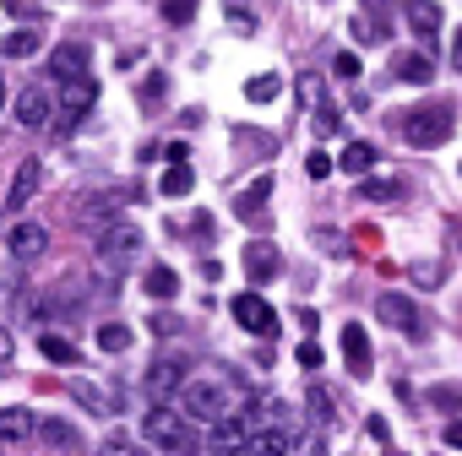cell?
Returning <instances> with one entry per match:
<instances>
[{
	"mask_svg": "<svg viewBox=\"0 0 462 456\" xmlns=\"http://www.w3.org/2000/svg\"><path fill=\"white\" fill-rule=\"evenodd\" d=\"M142 440H147L152 451H190L185 407H174V402H152V413L142 418Z\"/></svg>",
	"mask_w": 462,
	"mask_h": 456,
	"instance_id": "1",
	"label": "cell"
},
{
	"mask_svg": "<svg viewBox=\"0 0 462 456\" xmlns=\"http://www.w3.org/2000/svg\"><path fill=\"white\" fill-rule=\"evenodd\" d=\"M180 407H185V418L212 424V418L228 413V386H223L217 375H190V380L180 386Z\"/></svg>",
	"mask_w": 462,
	"mask_h": 456,
	"instance_id": "2",
	"label": "cell"
},
{
	"mask_svg": "<svg viewBox=\"0 0 462 456\" xmlns=\"http://www.w3.org/2000/svg\"><path fill=\"white\" fill-rule=\"evenodd\" d=\"M136 251H142V228H136V223L115 217V223L98 228V267H104L109 278H115V267H125Z\"/></svg>",
	"mask_w": 462,
	"mask_h": 456,
	"instance_id": "3",
	"label": "cell"
},
{
	"mask_svg": "<svg viewBox=\"0 0 462 456\" xmlns=\"http://www.w3.org/2000/svg\"><path fill=\"white\" fill-rule=\"evenodd\" d=\"M402 136H408V147H419V152L446 147V141H451V109H413V114H402Z\"/></svg>",
	"mask_w": 462,
	"mask_h": 456,
	"instance_id": "4",
	"label": "cell"
},
{
	"mask_svg": "<svg viewBox=\"0 0 462 456\" xmlns=\"http://www.w3.org/2000/svg\"><path fill=\"white\" fill-rule=\"evenodd\" d=\"M375 315H381L386 326H397L402 337H424V310H419L408 294H381V299H375Z\"/></svg>",
	"mask_w": 462,
	"mask_h": 456,
	"instance_id": "5",
	"label": "cell"
},
{
	"mask_svg": "<svg viewBox=\"0 0 462 456\" xmlns=\"http://www.w3.org/2000/svg\"><path fill=\"white\" fill-rule=\"evenodd\" d=\"M190 380V364L180 359V353H163V359H152V369H147V391L158 397V402H169V397H180V386Z\"/></svg>",
	"mask_w": 462,
	"mask_h": 456,
	"instance_id": "6",
	"label": "cell"
},
{
	"mask_svg": "<svg viewBox=\"0 0 462 456\" xmlns=\"http://www.w3.org/2000/svg\"><path fill=\"white\" fill-rule=\"evenodd\" d=\"M235 321H240L251 337H278V310H273L262 294H240V299H235Z\"/></svg>",
	"mask_w": 462,
	"mask_h": 456,
	"instance_id": "7",
	"label": "cell"
},
{
	"mask_svg": "<svg viewBox=\"0 0 462 456\" xmlns=\"http://www.w3.org/2000/svg\"><path fill=\"white\" fill-rule=\"evenodd\" d=\"M71 397H77L88 413H98V418H115V413L125 407V397H120L109 380H93V375H88V380H71Z\"/></svg>",
	"mask_w": 462,
	"mask_h": 456,
	"instance_id": "8",
	"label": "cell"
},
{
	"mask_svg": "<svg viewBox=\"0 0 462 456\" xmlns=\"http://www.w3.org/2000/svg\"><path fill=\"white\" fill-rule=\"evenodd\" d=\"M39 179H44V163H39V158H23L17 174H12V190H6V206H0V212H12V217H17V212L39 196Z\"/></svg>",
	"mask_w": 462,
	"mask_h": 456,
	"instance_id": "9",
	"label": "cell"
},
{
	"mask_svg": "<svg viewBox=\"0 0 462 456\" xmlns=\"http://www.w3.org/2000/svg\"><path fill=\"white\" fill-rule=\"evenodd\" d=\"M251 429H256L251 413H223V418H212V440H207V445H212V451H240V445L251 440Z\"/></svg>",
	"mask_w": 462,
	"mask_h": 456,
	"instance_id": "10",
	"label": "cell"
},
{
	"mask_svg": "<svg viewBox=\"0 0 462 456\" xmlns=\"http://www.w3.org/2000/svg\"><path fill=\"white\" fill-rule=\"evenodd\" d=\"M278 272H283L278 245H273V240H251V245H245V278H251V283H273Z\"/></svg>",
	"mask_w": 462,
	"mask_h": 456,
	"instance_id": "11",
	"label": "cell"
},
{
	"mask_svg": "<svg viewBox=\"0 0 462 456\" xmlns=\"http://www.w3.org/2000/svg\"><path fill=\"white\" fill-rule=\"evenodd\" d=\"M343 364L354 369V380H365L370 369H375V353H370V337H365V326H343Z\"/></svg>",
	"mask_w": 462,
	"mask_h": 456,
	"instance_id": "12",
	"label": "cell"
},
{
	"mask_svg": "<svg viewBox=\"0 0 462 456\" xmlns=\"http://www.w3.org/2000/svg\"><path fill=\"white\" fill-rule=\"evenodd\" d=\"M6 251H12L17 261L44 256V251H50V228H44V223H17V228H12V240H6Z\"/></svg>",
	"mask_w": 462,
	"mask_h": 456,
	"instance_id": "13",
	"label": "cell"
},
{
	"mask_svg": "<svg viewBox=\"0 0 462 456\" xmlns=\"http://www.w3.org/2000/svg\"><path fill=\"white\" fill-rule=\"evenodd\" d=\"M88 66H93V50H88V44H55V50H50V77H55V82L82 77Z\"/></svg>",
	"mask_w": 462,
	"mask_h": 456,
	"instance_id": "14",
	"label": "cell"
},
{
	"mask_svg": "<svg viewBox=\"0 0 462 456\" xmlns=\"http://www.w3.org/2000/svg\"><path fill=\"white\" fill-rule=\"evenodd\" d=\"M33 429H39V418H33L28 407H0V440H6V445L33 440Z\"/></svg>",
	"mask_w": 462,
	"mask_h": 456,
	"instance_id": "15",
	"label": "cell"
},
{
	"mask_svg": "<svg viewBox=\"0 0 462 456\" xmlns=\"http://www.w3.org/2000/svg\"><path fill=\"white\" fill-rule=\"evenodd\" d=\"M408 28L419 33V44H435L440 39V6H435V0H413V6H408Z\"/></svg>",
	"mask_w": 462,
	"mask_h": 456,
	"instance_id": "16",
	"label": "cell"
},
{
	"mask_svg": "<svg viewBox=\"0 0 462 456\" xmlns=\"http://www.w3.org/2000/svg\"><path fill=\"white\" fill-rule=\"evenodd\" d=\"M60 87H66V114H82V109L98 104V82H93L88 71H82V77H66Z\"/></svg>",
	"mask_w": 462,
	"mask_h": 456,
	"instance_id": "17",
	"label": "cell"
},
{
	"mask_svg": "<svg viewBox=\"0 0 462 456\" xmlns=\"http://www.w3.org/2000/svg\"><path fill=\"white\" fill-rule=\"evenodd\" d=\"M50 114H55V98H50L44 87H28V93L17 98V120H23V125H44Z\"/></svg>",
	"mask_w": 462,
	"mask_h": 456,
	"instance_id": "18",
	"label": "cell"
},
{
	"mask_svg": "<svg viewBox=\"0 0 462 456\" xmlns=\"http://www.w3.org/2000/svg\"><path fill=\"white\" fill-rule=\"evenodd\" d=\"M39 50H44V33H39V28H17V33L0 39V55H6V60H28V55H39Z\"/></svg>",
	"mask_w": 462,
	"mask_h": 456,
	"instance_id": "19",
	"label": "cell"
},
{
	"mask_svg": "<svg viewBox=\"0 0 462 456\" xmlns=\"http://www.w3.org/2000/svg\"><path fill=\"white\" fill-rule=\"evenodd\" d=\"M158 190H163L169 201H174V196H190V190H196V174H190V163H185V158H169V169H163Z\"/></svg>",
	"mask_w": 462,
	"mask_h": 456,
	"instance_id": "20",
	"label": "cell"
},
{
	"mask_svg": "<svg viewBox=\"0 0 462 456\" xmlns=\"http://www.w3.org/2000/svg\"><path fill=\"white\" fill-rule=\"evenodd\" d=\"M33 434H39V440H44L50 451H77V445H82V434H77V429H71L66 418H44V424H39Z\"/></svg>",
	"mask_w": 462,
	"mask_h": 456,
	"instance_id": "21",
	"label": "cell"
},
{
	"mask_svg": "<svg viewBox=\"0 0 462 456\" xmlns=\"http://www.w3.org/2000/svg\"><path fill=\"white\" fill-rule=\"evenodd\" d=\"M142 294H147V299H174V294H180V272H174V267H147Z\"/></svg>",
	"mask_w": 462,
	"mask_h": 456,
	"instance_id": "22",
	"label": "cell"
},
{
	"mask_svg": "<svg viewBox=\"0 0 462 456\" xmlns=\"http://www.w3.org/2000/svg\"><path fill=\"white\" fill-rule=\"evenodd\" d=\"M392 71H397L402 82H413V87L435 82V66H430V55H397V60H392Z\"/></svg>",
	"mask_w": 462,
	"mask_h": 456,
	"instance_id": "23",
	"label": "cell"
},
{
	"mask_svg": "<svg viewBox=\"0 0 462 456\" xmlns=\"http://www.w3.org/2000/svg\"><path fill=\"white\" fill-rule=\"evenodd\" d=\"M305 402H310V413H316V424H321V429H332V424H337V402H332V391H327L321 380H310V386H305Z\"/></svg>",
	"mask_w": 462,
	"mask_h": 456,
	"instance_id": "24",
	"label": "cell"
},
{
	"mask_svg": "<svg viewBox=\"0 0 462 456\" xmlns=\"http://www.w3.org/2000/svg\"><path fill=\"white\" fill-rule=\"evenodd\" d=\"M337 163H343V169H348V174H354V179H365V174H370V169H375V147H370V141H348V147H343V158H337Z\"/></svg>",
	"mask_w": 462,
	"mask_h": 456,
	"instance_id": "25",
	"label": "cell"
},
{
	"mask_svg": "<svg viewBox=\"0 0 462 456\" xmlns=\"http://www.w3.org/2000/svg\"><path fill=\"white\" fill-rule=\"evenodd\" d=\"M39 353H44L50 364H66V369H71V364L82 359V353H77V342H66L60 332H44V337H39Z\"/></svg>",
	"mask_w": 462,
	"mask_h": 456,
	"instance_id": "26",
	"label": "cell"
},
{
	"mask_svg": "<svg viewBox=\"0 0 462 456\" xmlns=\"http://www.w3.org/2000/svg\"><path fill=\"white\" fill-rule=\"evenodd\" d=\"M251 424H256V429H289V407L267 397V402H256V407H251Z\"/></svg>",
	"mask_w": 462,
	"mask_h": 456,
	"instance_id": "27",
	"label": "cell"
},
{
	"mask_svg": "<svg viewBox=\"0 0 462 456\" xmlns=\"http://www.w3.org/2000/svg\"><path fill=\"white\" fill-rule=\"evenodd\" d=\"M98 348H104V353H125V348H131V326L104 321V326H98Z\"/></svg>",
	"mask_w": 462,
	"mask_h": 456,
	"instance_id": "28",
	"label": "cell"
},
{
	"mask_svg": "<svg viewBox=\"0 0 462 456\" xmlns=\"http://www.w3.org/2000/svg\"><path fill=\"white\" fill-rule=\"evenodd\" d=\"M267 190H273V174H262V179L240 196V206H235V212H240V217H256V212H262V201H267Z\"/></svg>",
	"mask_w": 462,
	"mask_h": 456,
	"instance_id": "29",
	"label": "cell"
},
{
	"mask_svg": "<svg viewBox=\"0 0 462 456\" xmlns=\"http://www.w3.org/2000/svg\"><path fill=\"white\" fill-rule=\"evenodd\" d=\"M115 217H120V206H115V201H88V206H82V223L93 228V234H98L104 223H115Z\"/></svg>",
	"mask_w": 462,
	"mask_h": 456,
	"instance_id": "30",
	"label": "cell"
},
{
	"mask_svg": "<svg viewBox=\"0 0 462 456\" xmlns=\"http://www.w3.org/2000/svg\"><path fill=\"white\" fill-rule=\"evenodd\" d=\"M278 87H283V82L262 71V77H251V82H245V98H251V104H273V98H278Z\"/></svg>",
	"mask_w": 462,
	"mask_h": 456,
	"instance_id": "31",
	"label": "cell"
},
{
	"mask_svg": "<svg viewBox=\"0 0 462 456\" xmlns=\"http://www.w3.org/2000/svg\"><path fill=\"white\" fill-rule=\"evenodd\" d=\"M359 196H365V201H397V196H402V185H397V179H365V185H359Z\"/></svg>",
	"mask_w": 462,
	"mask_h": 456,
	"instance_id": "32",
	"label": "cell"
},
{
	"mask_svg": "<svg viewBox=\"0 0 462 456\" xmlns=\"http://www.w3.org/2000/svg\"><path fill=\"white\" fill-rule=\"evenodd\" d=\"M228 28H235V33H256V17H251L245 0H228Z\"/></svg>",
	"mask_w": 462,
	"mask_h": 456,
	"instance_id": "33",
	"label": "cell"
},
{
	"mask_svg": "<svg viewBox=\"0 0 462 456\" xmlns=\"http://www.w3.org/2000/svg\"><path fill=\"white\" fill-rule=\"evenodd\" d=\"M332 71H337L343 82H359V77H365V66H359V55H354V50H343V55L332 60Z\"/></svg>",
	"mask_w": 462,
	"mask_h": 456,
	"instance_id": "34",
	"label": "cell"
},
{
	"mask_svg": "<svg viewBox=\"0 0 462 456\" xmlns=\"http://www.w3.org/2000/svg\"><path fill=\"white\" fill-rule=\"evenodd\" d=\"M163 87H169V82H163V71H152V77L142 82V104H147V109H158V104H163Z\"/></svg>",
	"mask_w": 462,
	"mask_h": 456,
	"instance_id": "35",
	"label": "cell"
},
{
	"mask_svg": "<svg viewBox=\"0 0 462 456\" xmlns=\"http://www.w3.org/2000/svg\"><path fill=\"white\" fill-rule=\"evenodd\" d=\"M316 131H321V136H337V131H343V114H337L332 104H321V109H316Z\"/></svg>",
	"mask_w": 462,
	"mask_h": 456,
	"instance_id": "36",
	"label": "cell"
},
{
	"mask_svg": "<svg viewBox=\"0 0 462 456\" xmlns=\"http://www.w3.org/2000/svg\"><path fill=\"white\" fill-rule=\"evenodd\" d=\"M300 104H310V109H321V104H327V93H321V82H316V77H300Z\"/></svg>",
	"mask_w": 462,
	"mask_h": 456,
	"instance_id": "37",
	"label": "cell"
},
{
	"mask_svg": "<svg viewBox=\"0 0 462 456\" xmlns=\"http://www.w3.org/2000/svg\"><path fill=\"white\" fill-rule=\"evenodd\" d=\"M163 17L169 23H190L196 17V0H163Z\"/></svg>",
	"mask_w": 462,
	"mask_h": 456,
	"instance_id": "38",
	"label": "cell"
},
{
	"mask_svg": "<svg viewBox=\"0 0 462 456\" xmlns=\"http://www.w3.org/2000/svg\"><path fill=\"white\" fill-rule=\"evenodd\" d=\"M354 39H359V44H381L386 33H381V28H375L370 17H354Z\"/></svg>",
	"mask_w": 462,
	"mask_h": 456,
	"instance_id": "39",
	"label": "cell"
},
{
	"mask_svg": "<svg viewBox=\"0 0 462 456\" xmlns=\"http://www.w3.org/2000/svg\"><path fill=\"white\" fill-rule=\"evenodd\" d=\"M305 174H310V179H327V174H332V158H327V152H310V158H305Z\"/></svg>",
	"mask_w": 462,
	"mask_h": 456,
	"instance_id": "40",
	"label": "cell"
},
{
	"mask_svg": "<svg viewBox=\"0 0 462 456\" xmlns=\"http://www.w3.org/2000/svg\"><path fill=\"white\" fill-rule=\"evenodd\" d=\"M6 12H12V17H39L44 6H39V0H6Z\"/></svg>",
	"mask_w": 462,
	"mask_h": 456,
	"instance_id": "41",
	"label": "cell"
},
{
	"mask_svg": "<svg viewBox=\"0 0 462 456\" xmlns=\"http://www.w3.org/2000/svg\"><path fill=\"white\" fill-rule=\"evenodd\" d=\"M300 364H305V369H321V348H316V342H300Z\"/></svg>",
	"mask_w": 462,
	"mask_h": 456,
	"instance_id": "42",
	"label": "cell"
},
{
	"mask_svg": "<svg viewBox=\"0 0 462 456\" xmlns=\"http://www.w3.org/2000/svg\"><path fill=\"white\" fill-rule=\"evenodd\" d=\"M370 440H375V445H386V440H392V429H386V418H370Z\"/></svg>",
	"mask_w": 462,
	"mask_h": 456,
	"instance_id": "43",
	"label": "cell"
},
{
	"mask_svg": "<svg viewBox=\"0 0 462 456\" xmlns=\"http://www.w3.org/2000/svg\"><path fill=\"white\" fill-rule=\"evenodd\" d=\"M446 445H451V451H462V418H451V424H446Z\"/></svg>",
	"mask_w": 462,
	"mask_h": 456,
	"instance_id": "44",
	"label": "cell"
},
{
	"mask_svg": "<svg viewBox=\"0 0 462 456\" xmlns=\"http://www.w3.org/2000/svg\"><path fill=\"white\" fill-rule=\"evenodd\" d=\"M451 66L462 71V33H457V44H451Z\"/></svg>",
	"mask_w": 462,
	"mask_h": 456,
	"instance_id": "45",
	"label": "cell"
},
{
	"mask_svg": "<svg viewBox=\"0 0 462 456\" xmlns=\"http://www.w3.org/2000/svg\"><path fill=\"white\" fill-rule=\"evenodd\" d=\"M6 359H12V337H6V332H0V364H6Z\"/></svg>",
	"mask_w": 462,
	"mask_h": 456,
	"instance_id": "46",
	"label": "cell"
},
{
	"mask_svg": "<svg viewBox=\"0 0 462 456\" xmlns=\"http://www.w3.org/2000/svg\"><path fill=\"white\" fill-rule=\"evenodd\" d=\"M0 109H6V82H0Z\"/></svg>",
	"mask_w": 462,
	"mask_h": 456,
	"instance_id": "47",
	"label": "cell"
}]
</instances>
